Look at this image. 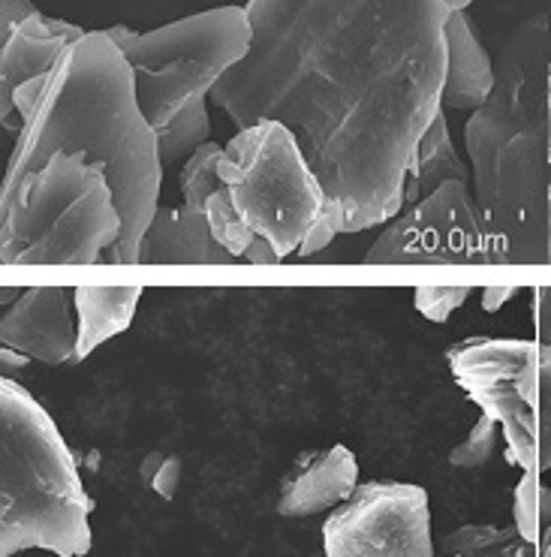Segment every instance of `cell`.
Segmentation results:
<instances>
[{
  "label": "cell",
  "instance_id": "1",
  "mask_svg": "<svg viewBox=\"0 0 551 557\" xmlns=\"http://www.w3.org/2000/svg\"><path fill=\"white\" fill-rule=\"evenodd\" d=\"M250 52L208 94L244 131L278 121L338 233L392 221L443 112L446 0H247Z\"/></svg>",
  "mask_w": 551,
  "mask_h": 557
},
{
  "label": "cell",
  "instance_id": "2",
  "mask_svg": "<svg viewBox=\"0 0 551 557\" xmlns=\"http://www.w3.org/2000/svg\"><path fill=\"white\" fill-rule=\"evenodd\" d=\"M54 154H82L106 169L124 221L106 262H139L142 235L160 208L163 163L157 133L136 103L127 58L106 30H88L61 54L34 112L15 136L0 184H15Z\"/></svg>",
  "mask_w": 551,
  "mask_h": 557
},
{
  "label": "cell",
  "instance_id": "3",
  "mask_svg": "<svg viewBox=\"0 0 551 557\" xmlns=\"http://www.w3.org/2000/svg\"><path fill=\"white\" fill-rule=\"evenodd\" d=\"M549 39L522 27L500 58L494 91L464 143L474 160L486 262H542L549 245Z\"/></svg>",
  "mask_w": 551,
  "mask_h": 557
},
{
  "label": "cell",
  "instance_id": "4",
  "mask_svg": "<svg viewBox=\"0 0 551 557\" xmlns=\"http://www.w3.org/2000/svg\"><path fill=\"white\" fill-rule=\"evenodd\" d=\"M206 218L238 262L257 238L283 262L293 253L310 257L338 235L314 169L278 121L244 127L223 145L220 190L208 199Z\"/></svg>",
  "mask_w": 551,
  "mask_h": 557
},
{
  "label": "cell",
  "instance_id": "5",
  "mask_svg": "<svg viewBox=\"0 0 551 557\" xmlns=\"http://www.w3.org/2000/svg\"><path fill=\"white\" fill-rule=\"evenodd\" d=\"M88 492L46 407L0 376V557L52 552L85 557L94 545Z\"/></svg>",
  "mask_w": 551,
  "mask_h": 557
},
{
  "label": "cell",
  "instance_id": "6",
  "mask_svg": "<svg viewBox=\"0 0 551 557\" xmlns=\"http://www.w3.org/2000/svg\"><path fill=\"white\" fill-rule=\"evenodd\" d=\"M124 230L106 169L54 154L15 184H0V265H94Z\"/></svg>",
  "mask_w": 551,
  "mask_h": 557
},
{
  "label": "cell",
  "instance_id": "7",
  "mask_svg": "<svg viewBox=\"0 0 551 557\" xmlns=\"http://www.w3.org/2000/svg\"><path fill=\"white\" fill-rule=\"evenodd\" d=\"M106 34L127 58L136 103L155 133L184 106L215 91L220 78L250 52L254 37L244 7L206 10L148 34L124 25L109 27Z\"/></svg>",
  "mask_w": 551,
  "mask_h": 557
},
{
  "label": "cell",
  "instance_id": "8",
  "mask_svg": "<svg viewBox=\"0 0 551 557\" xmlns=\"http://www.w3.org/2000/svg\"><path fill=\"white\" fill-rule=\"evenodd\" d=\"M449 368L470 401L500 425L510 461L539 473L542 404L551 376L549 344L474 337L449 350Z\"/></svg>",
  "mask_w": 551,
  "mask_h": 557
},
{
  "label": "cell",
  "instance_id": "9",
  "mask_svg": "<svg viewBox=\"0 0 551 557\" xmlns=\"http://www.w3.org/2000/svg\"><path fill=\"white\" fill-rule=\"evenodd\" d=\"M326 557H434L428 492L413 482H362L322 524Z\"/></svg>",
  "mask_w": 551,
  "mask_h": 557
},
{
  "label": "cell",
  "instance_id": "10",
  "mask_svg": "<svg viewBox=\"0 0 551 557\" xmlns=\"http://www.w3.org/2000/svg\"><path fill=\"white\" fill-rule=\"evenodd\" d=\"M374 265H467L486 262V233L467 182H446L395 214L365 253Z\"/></svg>",
  "mask_w": 551,
  "mask_h": 557
},
{
  "label": "cell",
  "instance_id": "11",
  "mask_svg": "<svg viewBox=\"0 0 551 557\" xmlns=\"http://www.w3.org/2000/svg\"><path fill=\"white\" fill-rule=\"evenodd\" d=\"M88 34L37 10L0 49V131L22 133L61 54Z\"/></svg>",
  "mask_w": 551,
  "mask_h": 557
},
{
  "label": "cell",
  "instance_id": "12",
  "mask_svg": "<svg viewBox=\"0 0 551 557\" xmlns=\"http://www.w3.org/2000/svg\"><path fill=\"white\" fill-rule=\"evenodd\" d=\"M0 347L42 364H76V286H30L0 317Z\"/></svg>",
  "mask_w": 551,
  "mask_h": 557
},
{
  "label": "cell",
  "instance_id": "13",
  "mask_svg": "<svg viewBox=\"0 0 551 557\" xmlns=\"http://www.w3.org/2000/svg\"><path fill=\"white\" fill-rule=\"evenodd\" d=\"M359 488V461L344 443L329 449H308L295 455L278 488V512L283 519H310L332 512Z\"/></svg>",
  "mask_w": 551,
  "mask_h": 557
},
{
  "label": "cell",
  "instance_id": "14",
  "mask_svg": "<svg viewBox=\"0 0 551 557\" xmlns=\"http://www.w3.org/2000/svg\"><path fill=\"white\" fill-rule=\"evenodd\" d=\"M139 262L145 265H230L238 262L220 245L206 211L193 208H157L142 235Z\"/></svg>",
  "mask_w": 551,
  "mask_h": 557
},
{
  "label": "cell",
  "instance_id": "15",
  "mask_svg": "<svg viewBox=\"0 0 551 557\" xmlns=\"http://www.w3.org/2000/svg\"><path fill=\"white\" fill-rule=\"evenodd\" d=\"M494 91V64L476 37L470 18L464 13H449L446 18V78L443 100L446 109L476 112L488 103Z\"/></svg>",
  "mask_w": 551,
  "mask_h": 557
},
{
  "label": "cell",
  "instance_id": "16",
  "mask_svg": "<svg viewBox=\"0 0 551 557\" xmlns=\"http://www.w3.org/2000/svg\"><path fill=\"white\" fill-rule=\"evenodd\" d=\"M139 298L142 286H76V362H85L90 352L106 344L109 337L127 332Z\"/></svg>",
  "mask_w": 551,
  "mask_h": 557
},
{
  "label": "cell",
  "instance_id": "17",
  "mask_svg": "<svg viewBox=\"0 0 551 557\" xmlns=\"http://www.w3.org/2000/svg\"><path fill=\"white\" fill-rule=\"evenodd\" d=\"M411 175L423 196H431L440 184L446 182H467V169L458 160L455 145H452L443 112L428 124V131L423 133V139L416 145L411 160Z\"/></svg>",
  "mask_w": 551,
  "mask_h": 557
},
{
  "label": "cell",
  "instance_id": "18",
  "mask_svg": "<svg viewBox=\"0 0 551 557\" xmlns=\"http://www.w3.org/2000/svg\"><path fill=\"white\" fill-rule=\"evenodd\" d=\"M542 557L539 545L527 543L522 533L498 524H464L443 540V557Z\"/></svg>",
  "mask_w": 551,
  "mask_h": 557
},
{
  "label": "cell",
  "instance_id": "19",
  "mask_svg": "<svg viewBox=\"0 0 551 557\" xmlns=\"http://www.w3.org/2000/svg\"><path fill=\"white\" fill-rule=\"evenodd\" d=\"M208 136H211V121H208L206 97H199V100L184 106L179 115L157 133L160 163L167 166V163H175V160H187L196 148L211 143Z\"/></svg>",
  "mask_w": 551,
  "mask_h": 557
},
{
  "label": "cell",
  "instance_id": "20",
  "mask_svg": "<svg viewBox=\"0 0 551 557\" xmlns=\"http://www.w3.org/2000/svg\"><path fill=\"white\" fill-rule=\"evenodd\" d=\"M513 524L515 531L534 545H542V536L551 531V488L539 482L537 470H525V476L515 488Z\"/></svg>",
  "mask_w": 551,
  "mask_h": 557
},
{
  "label": "cell",
  "instance_id": "21",
  "mask_svg": "<svg viewBox=\"0 0 551 557\" xmlns=\"http://www.w3.org/2000/svg\"><path fill=\"white\" fill-rule=\"evenodd\" d=\"M220 157H223V145L206 143L184 160L179 175L184 208L206 211L208 199L220 190Z\"/></svg>",
  "mask_w": 551,
  "mask_h": 557
},
{
  "label": "cell",
  "instance_id": "22",
  "mask_svg": "<svg viewBox=\"0 0 551 557\" xmlns=\"http://www.w3.org/2000/svg\"><path fill=\"white\" fill-rule=\"evenodd\" d=\"M500 441V425L491 416H479L476 425L470 428V434L464 437L452 453H449V465L462 467V470H476V467H486L494 453H498Z\"/></svg>",
  "mask_w": 551,
  "mask_h": 557
},
{
  "label": "cell",
  "instance_id": "23",
  "mask_svg": "<svg viewBox=\"0 0 551 557\" xmlns=\"http://www.w3.org/2000/svg\"><path fill=\"white\" fill-rule=\"evenodd\" d=\"M467 298H470V286H419L413 293L416 311L428 317L431 323H446Z\"/></svg>",
  "mask_w": 551,
  "mask_h": 557
},
{
  "label": "cell",
  "instance_id": "24",
  "mask_svg": "<svg viewBox=\"0 0 551 557\" xmlns=\"http://www.w3.org/2000/svg\"><path fill=\"white\" fill-rule=\"evenodd\" d=\"M181 470H184V467H181L179 455L169 453L145 455V461H142L139 467L142 482H145L157 497H163V500H172V497L179 494Z\"/></svg>",
  "mask_w": 551,
  "mask_h": 557
},
{
  "label": "cell",
  "instance_id": "25",
  "mask_svg": "<svg viewBox=\"0 0 551 557\" xmlns=\"http://www.w3.org/2000/svg\"><path fill=\"white\" fill-rule=\"evenodd\" d=\"M534 317H537L539 344H549L551 347V286H542V289H537Z\"/></svg>",
  "mask_w": 551,
  "mask_h": 557
},
{
  "label": "cell",
  "instance_id": "26",
  "mask_svg": "<svg viewBox=\"0 0 551 557\" xmlns=\"http://www.w3.org/2000/svg\"><path fill=\"white\" fill-rule=\"evenodd\" d=\"M515 296V286H488L486 293H482V308L488 313H494L503 308V301H510Z\"/></svg>",
  "mask_w": 551,
  "mask_h": 557
},
{
  "label": "cell",
  "instance_id": "27",
  "mask_svg": "<svg viewBox=\"0 0 551 557\" xmlns=\"http://www.w3.org/2000/svg\"><path fill=\"white\" fill-rule=\"evenodd\" d=\"M27 362H30V359H27L25 352H15L10 350V347H3V350H0V376H15Z\"/></svg>",
  "mask_w": 551,
  "mask_h": 557
},
{
  "label": "cell",
  "instance_id": "28",
  "mask_svg": "<svg viewBox=\"0 0 551 557\" xmlns=\"http://www.w3.org/2000/svg\"><path fill=\"white\" fill-rule=\"evenodd\" d=\"M19 296H22L19 286H0V305H13Z\"/></svg>",
  "mask_w": 551,
  "mask_h": 557
},
{
  "label": "cell",
  "instance_id": "29",
  "mask_svg": "<svg viewBox=\"0 0 551 557\" xmlns=\"http://www.w3.org/2000/svg\"><path fill=\"white\" fill-rule=\"evenodd\" d=\"M470 3H474V0H446L449 13H464V10H467Z\"/></svg>",
  "mask_w": 551,
  "mask_h": 557
},
{
  "label": "cell",
  "instance_id": "30",
  "mask_svg": "<svg viewBox=\"0 0 551 557\" xmlns=\"http://www.w3.org/2000/svg\"><path fill=\"white\" fill-rule=\"evenodd\" d=\"M546 262H551V187H549V245H546Z\"/></svg>",
  "mask_w": 551,
  "mask_h": 557
},
{
  "label": "cell",
  "instance_id": "31",
  "mask_svg": "<svg viewBox=\"0 0 551 557\" xmlns=\"http://www.w3.org/2000/svg\"><path fill=\"white\" fill-rule=\"evenodd\" d=\"M549 160H551V76H549Z\"/></svg>",
  "mask_w": 551,
  "mask_h": 557
},
{
  "label": "cell",
  "instance_id": "32",
  "mask_svg": "<svg viewBox=\"0 0 551 557\" xmlns=\"http://www.w3.org/2000/svg\"><path fill=\"white\" fill-rule=\"evenodd\" d=\"M549 545H551V531L542 536V545H539V548H549Z\"/></svg>",
  "mask_w": 551,
  "mask_h": 557
},
{
  "label": "cell",
  "instance_id": "33",
  "mask_svg": "<svg viewBox=\"0 0 551 557\" xmlns=\"http://www.w3.org/2000/svg\"><path fill=\"white\" fill-rule=\"evenodd\" d=\"M542 557H551V545L549 548H542Z\"/></svg>",
  "mask_w": 551,
  "mask_h": 557
},
{
  "label": "cell",
  "instance_id": "34",
  "mask_svg": "<svg viewBox=\"0 0 551 557\" xmlns=\"http://www.w3.org/2000/svg\"><path fill=\"white\" fill-rule=\"evenodd\" d=\"M449 557H455V555H449Z\"/></svg>",
  "mask_w": 551,
  "mask_h": 557
}]
</instances>
